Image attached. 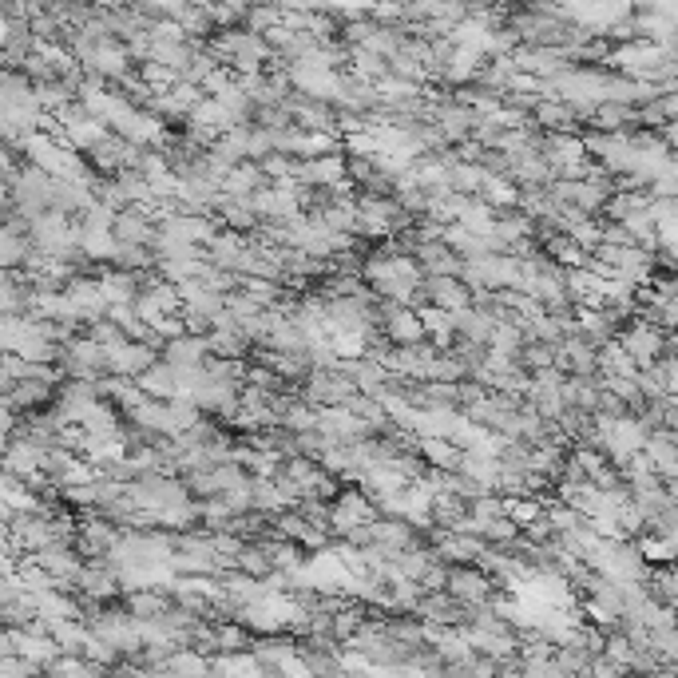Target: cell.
I'll list each match as a JSON object with an SVG mask.
<instances>
[{
  "label": "cell",
  "instance_id": "obj_1",
  "mask_svg": "<svg viewBox=\"0 0 678 678\" xmlns=\"http://www.w3.org/2000/svg\"><path fill=\"white\" fill-rule=\"evenodd\" d=\"M619 341L631 349V357H635L639 365H655V361H663V353H667L663 326H655V322H631V326H623V330H619Z\"/></svg>",
  "mask_w": 678,
  "mask_h": 678
},
{
  "label": "cell",
  "instance_id": "obj_2",
  "mask_svg": "<svg viewBox=\"0 0 678 678\" xmlns=\"http://www.w3.org/2000/svg\"><path fill=\"white\" fill-rule=\"evenodd\" d=\"M449 579H452L449 583L452 595H456V599H464V603H472V607L488 595V579H484L480 571H472V567H456Z\"/></svg>",
  "mask_w": 678,
  "mask_h": 678
},
{
  "label": "cell",
  "instance_id": "obj_3",
  "mask_svg": "<svg viewBox=\"0 0 678 678\" xmlns=\"http://www.w3.org/2000/svg\"><path fill=\"white\" fill-rule=\"evenodd\" d=\"M627 123H631V108L627 104H603L595 112V127H603V131H619Z\"/></svg>",
  "mask_w": 678,
  "mask_h": 678
},
{
  "label": "cell",
  "instance_id": "obj_4",
  "mask_svg": "<svg viewBox=\"0 0 678 678\" xmlns=\"http://www.w3.org/2000/svg\"><path fill=\"white\" fill-rule=\"evenodd\" d=\"M671 349H675V357H678V334H675V338H671Z\"/></svg>",
  "mask_w": 678,
  "mask_h": 678
}]
</instances>
